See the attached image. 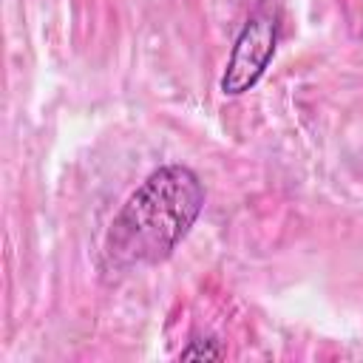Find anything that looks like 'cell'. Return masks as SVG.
Returning <instances> with one entry per match:
<instances>
[{"label":"cell","mask_w":363,"mask_h":363,"mask_svg":"<svg viewBox=\"0 0 363 363\" xmlns=\"http://www.w3.org/2000/svg\"><path fill=\"white\" fill-rule=\"evenodd\" d=\"M204 207V187L184 164L153 170L122 204L105 235V258L113 269L164 261L190 233Z\"/></svg>","instance_id":"obj_1"},{"label":"cell","mask_w":363,"mask_h":363,"mask_svg":"<svg viewBox=\"0 0 363 363\" xmlns=\"http://www.w3.org/2000/svg\"><path fill=\"white\" fill-rule=\"evenodd\" d=\"M227 352L218 346V340H213V337H193L182 352H179V357L182 360H221Z\"/></svg>","instance_id":"obj_3"},{"label":"cell","mask_w":363,"mask_h":363,"mask_svg":"<svg viewBox=\"0 0 363 363\" xmlns=\"http://www.w3.org/2000/svg\"><path fill=\"white\" fill-rule=\"evenodd\" d=\"M278 45V23L269 14H255L247 20L241 34L233 43L227 68L221 74V94L241 96L247 94L267 71Z\"/></svg>","instance_id":"obj_2"}]
</instances>
